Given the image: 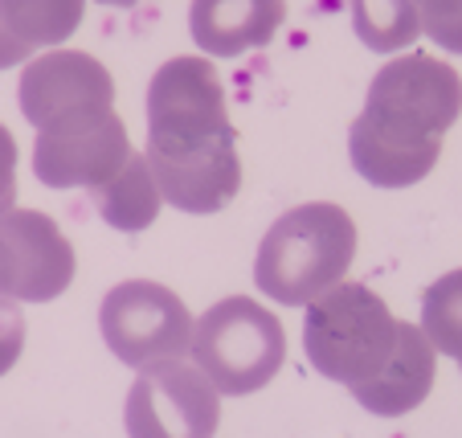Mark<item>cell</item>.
<instances>
[{
    "mask_svg": "<svg viewBox=\"0 0 462 438\" xmlns=\"http://www.w3.org/2000/svg\"><path fill=\"white\" fill-rule=\"evenodd\" d=\"M418 25L446 53H462V0H413Z\"/></svg>",
    "mask_w": 462,
    "mask_h": 438,
    "instance_id": "cell-17",
    "label": "cell"
},
{
    "mask_svg": "<svg viewBox=\"0 0 462 438\" xmlns=\"http://www.w3.org/2000/svg\"><path fill=\"white\" fill-rule=\"evenodd\" d=\"M29 45L21 42V37H13V29L5 25V17H0V70H9V66H17V61L29 58Z\"/></svg>",
    "mask_w": 462,
    "mask_h": 438,
    "instance_id": "cell-20",
    "label": "cell"
},
{
    "mask_svg": "<svg viewBox=\"0 0 462 438\" xmlns=\"http://www.w3.org/2000/svg\"><path fill=\"white\" fill-rule=\"evenodd\" d=\"M103 340L123 365H156L189 352L192 344V316L180 295L152 279H127L106 291L98 307Z\"/></svg>",
    "mask_w": 462,
    "mask_h": 438,
    "instance_id": "cell-7",
    "label": "cell"
},
{
    "mask_svg": "<svg viewBox=\"0 0 462 438\" xmlns=\"http://www.w3.org/2000/svg\"><path fill=\"white\" fill-rule=\"evenodd\" d=\"M287 21V0H192L189 33L209 58H242L266 45Z\"/></svg>",
    "mask_w": 462,
    "mask_h": 438,
    "instance_id": "cell-11",
    "label": "cell"
},
{
    "mask_svg": "<svg viewBox=\"0 0 462 438\" xmlns=\"http://www.w3.org/2000/svg\"><path fill=\"white\" fill-rule=\"evenodd\" d=\"M115 103V79L82 50H53L21 70V111L37 132L98 119Z\"/></svg>",
    "mask_w": 462,
    "mask_h": 438,
    "instance_id": "cell-8",
    "label": "cell"
},
{
    "mask_svg": "<svg viewBox=\"0 0 462 438\" xmlns=\"http://www.w3.org/2000/svg\"><path fill=\"white\" fill-rule=\"evenodd\" d=\"M421 332L434 344V352L462 360V266L430 283L421 295Z\"/></svg>",
    "mask_w": 462,
    "mask_h": 438,
    "instance_id": "cell-16",
    "label": "cell"
},
{
    "mask_svg": "<svg viewBox=\"0 0 462 438\" xmlns=\"http://www.w3.org/2000/svg\"><path fill=\"white\" fill-rule=\"evenodd\" d=\"M74 283V250L42 210L0 213V295L50 303Z\"/></svg>",
    "mask_w": 462,
    "mask_h": 438,
    "instance_id": "cell-9",
    "label": "cell"
},
{
    "mask_svg": "<svg viewBox=\"0 0 462 438\" xmlns=\"http://www.w3.org/2000/svg\"><path fill=\"white\" fill-rule=\"evenodd\" d=\"M17 201V140L0 123V213H9Z\"/></svg>",
    "mask_w": 462,
    "mask_h": 438,
    "instance_id": "cell-19",
    "label": "cell"
},
{
    "mask_svg": "<svg viewBox=\"0 0 462 438\" xmlns=\"http://www.w3.org/2000/svg\"><path fill=\"white\" fill-rule=\"evenodd\" d=\"M462 115V79L438 58H393L348 132L352 168L376 189H410L434 172L442 135Z\"/></svg>",
    "mask_w": 462,
    "mask_h": 438,
    "instance_id": "cell-2",
    "label": "cell"
},
{
    "mask_svg": "<svg viewBox=\"0 0 462 438\" xmlns=\"http://www.w3.org/2000/svg\"><path fill=\"white\" fill-rule=\"evenodd\" d=\"M82 9H87V0H0L5 25L29 50L66 42L82 25Z\"/></svg>",
    "mask_w": 462,
    "mask_h": 438,
    "instance_id": "cell-14",
    "label": "cell"
},
{
    "mask_svg": "<svg viewBox=\"0 0 462 438\" xmlns=\"http://www.w3.org/2000/svg\"><path fill=\"white\" fill-rule=\"evenodd\" d=\"M352 258L356 221L332 201H307L266 229L254 258V283L274 303L299 307L344 283Z\"/></svg>",
    "mask_w": 462,
    "mask_h": 438,
    "instance_id": "cell-3",
    "label": "cell"
},
{
    "mask_svg": "<svg viewBox=\"0 0 462 438\" xmlns=\"http://www.w3.org/2000/svg\"><path fill=\"white\" fill-rule=\"evenodd\" d=\"M352 5V29L373 53L405 50L421 37L418 9L413 0H348Z\"/></svg>",
    "mask_w": 462,
    "mask_h": 438,
    "instance_id": "cell-15",
    "label": "cell"
},
{
    "mask_svg": "<svg viewBox=\"0 0 462 438\" xmlns=\"http://www.w3.org/2000/svg\"><path fill=\"white\" fill-rule=\"evenodd\" d=\"M221 397L197 365L180 357L143 365L123 405L127 438H213Z\"/></svg>",
    "mask_w": 462,
    "mask_h": 438,
    "instance_id": "cell-6",
    "label": "cell"
},
{
    "mask_svg": "<svg viewBox=\"0 0 462 438\" xmlns=\"http://www.w3.org/2000/svg\"><path fill=\"white\" fill-rule=\"evenodd\" d=\"M434 365L438 352L426 340L418 324H397V349H393L389 365L376 373L368 386L348 389L365 410H373L376 418H402V414L418 410L434 389Z\"/></svg>",
    "mask_w": 462,
    "mask_h": 438,
    "instance_id": "cell-12",
    "label": "cell"
},
{
    "mask_svg": "<svg viewBox=\"0 0 462 438\" xmlns=\"http://www.w3.org/2000/svg\"><path fill=\"white\" fill-rule=\"evenodd\" d=\"M21 349H25V316H21L17 299L0 295V377L17 365Z\"/></svg>",
    "mask_w": 462,
    "mask_h": 438,
    "instance_id": "cell-18",
    "label": "cell"
},
{
    "mask_svg": "<svg viewBox=\"0 0 462 438\" xmlns=\"http://www.w3.org/2000/svg\"><path fill=\"white\" fill-rule=\"evenodd\" d=\"M98 5H115V9H131L135 0H98Z\"/></svg>",
    "mask_w": 462,
    "mask_h": 438,
    "instance_id": "cell-21",
    "label": "cell"
},
{
    "mask_svg": "<svg viewBox=\"0 0 462 438\" xmlns=\"http://www.w3.org/2000/svg\"><path fill=\"white\" fill-rule=\"evenodd\" d=\"M397 324L376 291L360 283H336L307 303L303 349L319 377L356 389L389 365L397 349Z\"/></svg>",
    "mask_w": 462,
    "mask_h": 438,
    "instance_id": "cell-4",
    "label": "cell"
},
{
    "mask_svg": "<svg viewBox=\"0 0 462 438\" xmlns=\"http://www.w3.org/2000/svg\"><path fill=\"white\" fill-rule=\"evenodd\" d=\"M148 164L180 213H217L242 189L237 132L209 58H172L148 87Z\"/></svg>",
    "mask_w": 462,
    "mask_h": 438,
    "instance_id": "cell-1",
    "label": "cell"
},
{
    "mask_svg": "<svg viewBox=\"0 0 462 438\" xmlns=\"http://www.w3.org/2000/svg\"><path fill=\"white\" fill-rule=\"evenodd\" d=\"M192 360L217 394L245 397L271 386L287 360V332L279 316L250 295H229L213 303L192 328Z\"/></svg>",
    "mask_w": 462,
    "mask_h": 438,
    "instance_id": "cell-5",
    "label": "cell"
},
{
    "mask_svg": "<svg viewBox=\"0 0 462 438\" xmlns=\"http://www.w3.org/2000/svg\"><path fill=\"white\" fill-rule=\"evenodd\" d=\"M131 160L127 123L115 111L98 119H82L70 127L37 132L33 144V176L45 189H103L123 172Z\"/></svg>",
    "mask_w": 462,
    "mask_h": 438,
    "instance_id": "cell-10",
    "label": "cell"
},
{
    "mask_svg": "<svg viewBox=\"0 0 462 438\" xmlns=\"http://www.w3.org/2000/svg\"><path fill=\"white\" fill-rule=\"evenodd\" d=\"M95 205H98V213H103L106 226L123 229V234H140V229H148L152 221H156L160 205H164L148 156H135V152H131V160L123 164V172L115 176V181H106L103 189H95Z\"/></svg>",
    "mask_w": 462,
    "mask_h": 438,
    "instance_id": "cell-13",
    "label": "cell"
}]
</instances>
